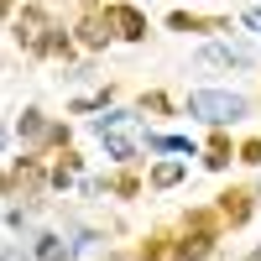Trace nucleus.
I'll return each mask as SVG.
<instances>
[{"label":"nucleus","mask_w":261,"mask_h":261,"mask_svg":"<svg viewBox=\"0 0 261 261\" xmlns=\"http://www.w3.org/2000/svg\"><path fill=\"white\" fill-rule=\"evenodd\" d=\"M251 110V105L241 94H230V89H199V94H188V115H199L209 125H230V120H241Z\"/></svg>","instance_id":"nucleus-1"},{"label":"nucleus","mask_w":261,"mask_h":261,"mask_svg":"<svg viewBox=\"0 0 261 261\" xmlns=\"http://www.w3.org/2000/svg\"><path fill=\"white\" fill-rule=\"evenodd\" d=\"M130 120H136V115H125V110H110V115H99V120H94L99 141H105V151H110L115 162H130V157H136V141H130Z\"/></svg>","instance_id":"nucleus-2"},{"label":"nucleus","mask_w":261,"mask_h":261,"mask_svg":"<svg viewBox=\"0 0 261 261\" xmlns=\"http://www.w3.org/2000/svg\"><path fill=\"white\" fill-rule=\"evenodd\" d=\"M199 63H204V68H251L256 53L241 47V42H209V47L199 53Z\"/></svg>","instance_id":"nucleus-3"},{"label":"nucleus","mask_w":261,"mask_h":261,"mask_svg":"<svg viewBox=\"0 0 261 261\" xmlns=\"http://www.w3.org/2000/svg\"><path fill=\"white\" fill-rule=\"evenodd\" d=\"M105 16H110V27H115L120 37H130V42H141V37H146V16H141L136 6H110Z\"/></svg>","instance_id":"nucleus-4"},{"label":"nucleus","mask_w":261,"mask_h":261,"mask_svg":"<svg viewBox=\"0 0 261 261\" xmlns=\"http://www.w3.org/2000/svg\"><path fill=\"white\" fill-rule=\"evenodd\" d=\"M37 261H68L63 235H37Z\"/></svg>","instance_id":"nucleus-5"},{"label":"nucleus","mask_w":261,"mask_h":261,"mask_svg":"<svg viewBox=\"0 0 261 261\" xmlns=\"http://www.w3.org/2000/svg\"><path fill=\"white\" fill-rule=\"evenodd\" d=\"M204 256H209V235H188L178 246V261H204Z\"/></svg>","instance_id":"nucleus-6"},{"label":"nucleus","mask_w":261,"mask_h":261,"mask_svg":"<svg viewBox=\"0 0 261 261\" xmlns=\"http://www.w3.org/2000/svg\"><path fill=\"white\" fill-rule=\"evenodd\" d=\"M16 130H21V136H27V141H42V136H47V120H42L37 110H27V115H21V125H16Z\"/></svg>","instance_id":"nucleus-7"},{"label":"nucleus","mask_w":261,"mask_h":261,"mask_svg":"<svg viewBox=\"0 0 261 261\" xmlns=\"http://www.w3.org/2000/svg\"><path fill=\"white\" fill-rule=\"evenodd\" d=\"M178 178H183V162H162L157 172H151V183H157V188H172Z\"/></svg>","instance_id":"nucleus-8"},{"label":"nucleus","mask_w":261,"mask_h":261,"mask_svg":"<svg viewBox=\"0 0 261 261\" xmlns=\"http://www.w3.org/2000/svg\"><path fill=\"white\" fill-rule=\"evenodd\" d=\"M167 27H172V32H204V21H199V16H183V11H178V16L167 21Z\"/></svg>","instance_id":"nucleus-9"},{"label":"nucleus","mask_w":261,"mask_h":261,"mask_svg":"<svg viewBox=\"0 0 261 261\" xmlns=\"http://www.w3.org/2000/svg\"><path fill=\"white\" fill-rule=\"evenodd\" d=\"M157 146H162V151H193L188 136H157Z\"/></svg>","instance_id":"nucleus-10"},{"label":"nucleus","mask_w":261,"mask_h":261,"mask_svg":"<svg viewBox=\"0 0 261 261\" xmlns=\"http://www.w3.org/2000/svg\"><path fill=\"white\" fill-rule=\"evenodd\" d=\"M225 214H230V220H246V204H241V193H225Z\"/></svg>","instance_id":"nucleus-11"},{"label":"nucleus","mask_w":261,"mask_h":261,"mask_svg":"<svg viewBox=\"0 0 261 261\" xmlns=\"http://www.w3.org/2000/svg\"><path fill=\"white\" fill-rule=\"evenodd\" d=\"M225 162H230V146L214 141V146H209V167H225Z\"/></svg>","instance_id":"nucleus-12"},{"label":"nucleus","mask_w":261,"mask_h":261,"mask_svg":"<svg viewBox=\"0 0 261 261\" xmlns=\"http://www.w3.org/2000/svg\"><path fill=\"white\" fill-rule=\"evenodd\" d=\"M105 37H110V32H99V21H89V27H84V42H89V47H99Z\"/></svg>","instance_id":"nucleus-13"},{"label":"nucleus","mask_w":261,"mask_h":261,"mask_svg":"<svg viewBox=\"0 0 261 261\" xmlns=\"http://www.w3.org/2000/svg\"><path fill=\"white\" fill-rule=\"evenodd\" d=\"M73 172H79V162L68 157V162H58V172H53V178H58V183H68V178H73Z\"/></svg>","instance_id":"nucleus-14"},{"label":"nucleus","mask_w":261,"mask_h":261,"mask_svg":"<svg viewBox=\"0 0 261 261\" xmlns=\"http://www.w3.org/2000/svg\"><path fill=\"white\" fill-rule=\"evenodd\" d=\"M246 162H261V141H246V151H241Z\"/></svg>","instance_id":"nucleus-15"},{"label":"nucleus","mask_w":261,"mask_h":261,"mask_svg":"<svg viewBox=\"0 0 261 261\" xmlns=\"http://www.w3.org/2000/svg\"><path fill=\"white\" fill-rule=\"evenodd\" d=\"M246 27H256V32H261V11H246Z\"/></svg>","instance_id":"nucleus-16"},{"label":"nucleus","mask_w":261,"mask_h":261,"mask_svg":"<svg viewBox=\"0 0 261 261\" xmlns=\"http://www.w3.org/2000/svg\"><path fill=\"white\" fill-rule=\"evenodd\" d=\"M0 11H6V0H0Z\"/></svg>","instance_id":"nucleus-17"}]
</instances>
